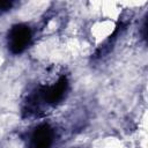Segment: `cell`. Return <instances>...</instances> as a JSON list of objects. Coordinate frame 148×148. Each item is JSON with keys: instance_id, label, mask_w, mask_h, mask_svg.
<instances>
[{"instance_id": "obj_1", "label": "cell", "mask_w": 148, "mask_h": 148, "mask_svg": "<svg viewBox=\"0 0 148 148\" xmlns=\"http://www.w3.org/2000/svg\"><path fill=\"white\" fill-rule=\"evenodd\" d=\"M31 40V30L25 24H15L8 34V49L13 54L22 53Z\"/></svg>"}, {"instance_id": "obj_2", "label": "cell", "mask_w": 148, "mask_h": 148, "mask_svg": "<svg viewBox=\"0 0 148 148\" xmlns=\"http://www.w3.org/2000/svg\"><path fill=\"white\" fill-rule=\"evenodd\" d=\"M67 79L65 76H61L58 82L51 87H42L37 92V98L43 99L45 103L56 105L58 102H60L66 92L67 89Z\"/></svg>"}, {"instance_id": "obj_3", "label": "cell", "mask_w": 148, "mask_h": 148, "mask_svg": "<svg viewBox=\"0 0 148 148\" xmlns=\"http://www.w3.org/2000/svg\"><path fill=\"white\" fill-rule=\"evenodd\" d=\"M53 130L49 124L37 126L31 134L29 148H50L53 141Z\"/></svg>"}, {"instance_id": "obj_4", "label": "cell", "mask_w": 148, "mask_h": 148, "mask_svg": "<svg viewBox=\"0 0 148 148\" xmlns=\"http://www.w3.org/2000/svg\"><path fill=\"white\" fill-rule=\"evenodd\" d=\"M13 7V1H8V0H1L0 1V15L3 14L5 12L9 10Z\"/></svg>"}]
</instances>
